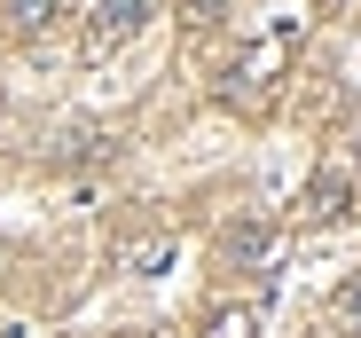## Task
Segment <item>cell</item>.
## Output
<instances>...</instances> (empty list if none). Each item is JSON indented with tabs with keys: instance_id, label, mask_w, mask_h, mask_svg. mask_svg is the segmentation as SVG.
<instances>
[{
	"instance_id": "obj_2",
	"label": "cell",
	"mask_w": 361,
	"mask_h": 338,
	"mask_svg": "<svg viewBox=\"0 0 361 338\" xmlns=\"http://www.w3.org/2000/svg\"><path fill=\"white\" fill-rule=\"evenodd\" d=\"M0 16H8V32H16V40H32L39 24L63 16V0H0Z\"/></svg>"
},
{
	"instance_id": "obj_1",
	"label": "cell",
	"mask_w": 361,
	"mask_h": 338,
	"mask_svg": "<svg viewBox=\"0 0 361 338\" xmlns=\"http://www.w3.org/2000/svg\"><path fill=\"white\" fill-rule=\"evenodd\" d=\"M149 8H157V0H94V16H87V47H94V55L126 47V40L149 24Z\"/></svg>"
},
{
	"instance_id": "obj_3",
	"label": "cell",
	"mask_w": 361,
	"mask_h": 338,
	"mask_svg": "<svg viewBox=\"0 0 361 338\" xmlns=\"http://www.w3.org/2000/svg\"><path fill=\"white\" fill-rule=\"evenodd\" d=\"M338 212H345V181H338V174H322V181H314V197H307V220H338Z\"/></svg>"
},
{
	"instance_id": "obj_4",
	"label": "cell",
	"mask_w": 361,
	"mask_h": 338,
	"mask_svg": "<svg viewBox=\"0 0 361 338\" xmlns=\"http://www.w3.org/2000/svg\"><path fill=\"white\" fill-rule=\"evenodd\" d=\"M252 322H259L252 307H235V315H212V330H204V338H252Z\"/></svg>"
}]
</instances>
